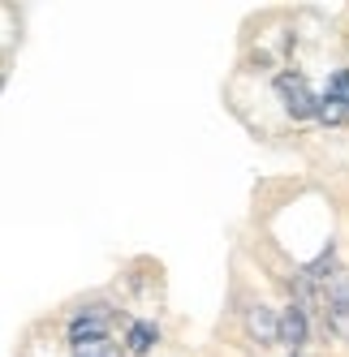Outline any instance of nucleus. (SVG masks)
Returning <instances> with one entry per match:
<instances>
[{"label":"nucleus","instance_id":"nucleus-1","mask_svg":"<svg viewBox=\"0 0 349 357\" xmlns=\"http://www.w3.org/2000/svg\"><path fill=\"white\" fill-rule=\"evenodd\" d=\"M276 95H281V104L293 121H319V104H323V95L311 91V82L302 78L297 69H285L276 73Z\"/></svg>","mask_w":349,"mask_h":357},{"label":"nucleus","instance_id":"nucleus-2","mask_svg":"<svg viewBox=\"0 0 349 357\" xmlns=\"http://www.w3.org/2000/svg\"><path fill=\"white\" fill-rule=\"evenodd\" d=\"M306 340H311V310H306V305H297V301H289L285 310H281V344L302 357Z\"/></svg>","mask_w":349,"mask_h":357},{"label":"nucleus","instance_id":"nucleus-3","mask_svg":"<svg viewBox=\"0 0 349 357\" xmlns=\"http://www.w3.org/2000/svg\"><path fill=\"white\" fill-rule=\"evenodd\" d=\"M108 327H112V310H108V305H87V310H78L69 319V344L108 336Z\"/></svg>","mask_w":349,"mask_h":357},{"label":"nucleus","instance_id":"nucleus-4","mask_svg":"<svg viewBox=\"0 0 349 357\" xmlns=\"http://www.w3.org/2000/svg\"><path fill=\"white\" fill-rule=\"evenodd\" d=\"M246 331H251V340H259V344H276L281 340V314L263 301H251L246 305Z\"/></svg>","mask_w":349,"mask_h":357},{"label":"nucleus","instance_id":"nucleus-5","mask_svg":"<svg viewBox=\"0 0 349 357\" xmlns=\"http://www.w3.org/2000/svg\"><path fill=\"white\" fill-rule=\"evenodd\" d=\"M323 310H328V319H349V267L323 280Z\"/></svg>","mask_w":349,"mask_h":357},{"label":"nucleus","instance_id":"nucleus-6","mask_svg":"<svg viewBox=\"0 0 349 357\" xmlns=\"http://www.w3.org/2000/svg\"><path fill=\"white\" fill-rule=\"evenodd\" d=\"M156 340H160V327L151 319H134L126 327V353L130 357H147V353L156 349Z\"/></svg>","mask_w":349,"mask_h":357},{"label":"nucleus","instance_id":"nucleus-7","mask_svg":"<svg viewBox=\"0 0 349 357\" xmlns=\"http://www.w3.org/2000/svg\"><path fill=\"white\" fill-rule=\"evenodd\" d=\"M73 357H130L112 336H95V340H78L73 344Z\"/></svg>","mask_w":349,"mask_h":357},{"label":"nucleus","instance_id":"nucleus-8","mask_svg":"<svg viewBox=\"0 0 349 357\" xmlns=\"http://www.w3.org/2000/svg\"><path fill=\"white\" fill-rule=\"evenodd\" d=\"M349 121V108L336 104L332 95H323V104H319V125H345Z\"/></svg>","mask_w":349,"mask_h":357},{"label":"nucleus","instance_id":"nucleus-9","mask_svg":"<svg viewBox=\"0 0 349 357\" xmlns=\"http://www.w3.org/2000/svg\"><path fill=\"white\" fill-rule=\"evenodd\" d=\"M328 95L336 99V104H345V108H349V69H336L332 78H328Z\"/></svg>","mask_w":349,"mask_h":357},{"label":"nucleus","instance_id":"nucleus-10","mask_svg":"<svg viewBox=\"0 0 349 357\" xmlns=\"http://www.w3.org/2000/svg\"><path fill=\"white\" fill-rule=\"evenodd\" d=\"M0 91H5V73H0Z\"/></svg>","mask_w":349,"mask_h":357},{"label":"nucleus","instance_id":"nucleus-11","mask_svg":"<svg viewBox=\"0 0 349 357\" xmlns=\"http://www.w3.org/2000/svg\"><path fill=\"white\" fill-rule=\"evenodd\" d=\"M289 357H297V353H289Z\"/></svg>","mask_w":349,"mask_h":357}]
</instances>
